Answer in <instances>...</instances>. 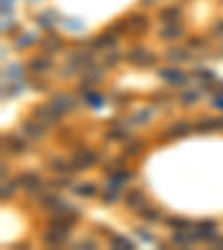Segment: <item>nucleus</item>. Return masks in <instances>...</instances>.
Returning <instances> with one entry per match:
<instances>
[{
    "label": "nucleus",
    "mask_w": 223,
    "mask_h": 250,
    "mask_svg": "<svg viewBox=\"0 0 223 250\" xmlns=\"http://www.w3.org/2000/svg\"><path fill=\"white\" fill-rule=\"evenodd\" d=\"M92 65H96L94 58V49H85V52H72L67 58V65L60 69V76L69 78L74 74H83L85 69H90Z\"/></svg>",
    "instance_id": "obj_1"
},
{
    "label": "nucleus",
    "mask_w": 223,
    "mask_h": 250,
    "mask_svg": "<svg viewBox=\"0 0 223 250\" xmlns=\"http://www.w3.org/2000/svg\"><path fill=\"white\" fill-rule=\"evenodd\" d=\"M72 163H74V170L76 172H87V170H92L94 165L101 163V152L90 150L85 145V148H80V150H76V152H74Z\"/></svg>",
    "instance_id": "obj_2"
},
{
    "label": "nucleus",
    "mask_w": 223,
    "mask_h": 250,
    "mask_svg": "<svg viewBox=\"0 0 223 250\" xmlns=\"http://www.w3.org/2000/svg\"><path fill=\"white\" fill-rule=\"evenodd\" d=\"M32 116L36 118V121H40L43 125H47V128H58L60 121H63V116L56 112V107H54L52 103H43V105H36V107L32 110Z\"/></svg>",
    "instance_id": "obj_3"
},
{
    "label": "nucleus",
    "mask_w": 223,
    "mask_h": 250,
    "mask_svg": "<svg viewBox=\"0 0 223 250\" xmlns=\"http://www.w3.org/2000/svg\"><path fill=\"white\" fill-rule=\"evenodd\" d=\"M16 183L29 194V197H38V194L45 190L43 176L38 174V172H20L18 179H16Z\"/></svg>",
    "instance_id": "obj_4"
},
{
    "label": "nucleus",
    "mask_w": 223,
    "mask_h": 250,
    "mask_svg": "<svg viewBox=\"0 0 223 250\" xmlns=\"http://www.w3.org/2000/svg\"><path fill=\"white\" fill-rule=\"evenodd\" d=\"M125 60H128L130 65H134V67H152V65H156V54H152L149 49L145 47H132L128 54H125Z\"/></svg>",
    "instance_id": "obj_5"
},
{
    "label": "nucleus",
    "mask_w": 223,
    "mask_h": 250,
    "mask_svg": "<svg viewBox=\"0 0 223 250\" xmlns=\"http://www.w3.org/2000/svg\"><path fill=\"white\" fill-rule=\"evenodd\" d=\"M20 134L25 138H29L32 143H40L45 138V134H47V125H43L40 121H36V118H27V121H22L20 125Z\"/></svg>",
    "instance_id": "obj_6"
},
{
    "label": "nucleus",
    "mask_w": 223,
    "mask_h": 250,
    "mask_svg": "<svg viewBox=\"0 0 223 250\" xmlns=\"http://www.w3.org/2000/svg\"><path fill=\"white\" fill-rule=\"evenodd\" d=\"M29 145H32V141L25 138L22 134L20 136H18V134H7V136L2 138V150L14 156H20V154H25V152H29Z\"/></svg>",
    "instance_id": "obj_7"
},
{
    "label": "nucleus",
    "mask_w": 223,
    "mask_h": 250,
    "mask_svg": "<svg viewBox=\"0 0 223 250\" xmlns=\"http://www.w3.org/2000/svg\"><path fill=\"white\" fill-rule=\"evenodd\" d=\"M192 230H194V234H197V239L205 241V244H212V241L219 237V226H217V221H212V219L197 221V224L192 226Z\"/></svg>",
    "instance_id": "obj_8"
},
{
    "label": "nucleus",
    "mask_w": 223,
    "mask_h": 250,
    "mask_svg": "<svg viewBox=\"0 0 223 250\" xmlns=\"http://www.w3.org/2000/svg\"><path fill=\"white\" fill-rule=\"evenodd\" d=\"M69 234H72V230L56 228V226H47L45 232H43V244L49 246V248H58V246H65L69 241Z\"/></svg>",
    "instance_id": "obj_9"
},
{
    "label": "nucleus",
    "mask_w": 223,
    "mask_h": 250,
    "mask_svg": "<svg viewBox=\"0 0 223 250\" xmlns=\"http://www.w3.org/2000/svg\"><path fill=\"white\" fill-rule=\"evenodd\" d=\"M36 199H38V206L43 208L45 212H56V210H60L65 206L63 197L56 190H43Z\"/></svg>",
    "instance_id": "obj_10"
},
{
    "label": "nucleus",
    "mask_w": 223,
    "mask_h": 250,
    "mask_svg": "<svg viewBox=\"0 0 223 250\" xmlns=\"http://www.w3.org/2000/svg\"><path fill=\"white\" fill-rule=\"evenodd\" d=\"M118 38H121V36H118V34H114L110 27H107L103 34H98L96 38H92V40H90V47L94 49V52H101L103 54V52H107V49L116 47Z\"/></svg>",
    "instance_id": "obj_11"
},
{
    "label": "nucleus",
    "mask_w": 223,
    "mask_h": 250,
    "mask_svg": "<svg viewBox=\"0 0 223 250\" xmlns=\"http://www.w3.org/2000/svg\"><path fill=\"white\" fill-rule=\"evenodd\" d=\"M159 76H161V80H165L170 87H186L187 80H190L183 74V69H179V67H161Z\"/></svg>",
    "instance_id": "obj_12"
},
{
    "label": "nucleus",
    "mask_w": 223,
    "mask_h": 250,
    "mask_svg": "<svg viewBox=\"0 0 223 250\" xmlns=\"http://www.w3.org/2000/svg\"><path fill=\"white\" fill-rule=\"evenodd\" d=\"M25 67H27V72H29V74L45 76L47 72H52V69H54V63H52V58H49L47 54H40V56H34V58L27 60Z\"/></svg>",
    "instance_id": "obj_13"
},
{
    "label": "nucleus",
    "mask_w": 223,
    "mask_h": 250,
    "mask_svg": "<svg viewBox=\"0 0 223 250\" xmlns=\"http://www.w3.org/2000/svg\"><path fill=\"white\" fill-rule=\"evenodd\" d=\"M123 203H125L128 210H132V212L136 214L138 210L148 203V199H145V192L141 190V188H132V190H128L125 194H123Z\"/></svg>",
    "instance_id": "obj_14"
},
{
    "label": "nucleus",
    "mask_w": 223,
    "mask_h": 250,
    "mask_svg": "<svg viewBox=\"0 0 223 250\" xmlns=\"http://www.w3.org/2000/svg\"><path fill=\"white\" fill-rule=\"evenodd\" d=\"M45 165L52 174H74L76 172L72 159H63V156H49Z\"/></svg>",
    "instance_id": "obj_15"
},
{
    "label": "nucleus",
    "mask_w": 223,
    "mask_h": 250,
    "mask_svg": "<svg viewBox=\"0 0 223 250\" xmlns=\"http://www.w3.org/2000/svg\"><path fill=\"white\" fill-rule=\"evenodd\" d=\"M192 125L190 121H174V123H170L167 128L163 130V134L161 136L163 138H170V141H174V138H181V136H187V134L192 132Z\"/></svg>",
    "instance_id": "obj_16"
},
{
    "label": "nucleus",
    "mask_w": 223,
    "mask_h": 250,
    "mask_svg": "<svg viewBox=\"0 0 223 250\" xmlns=\"http://www.w3.org/2000/svg\"><path fill=\"white\" fill-rule=\"evenodd\" d=\"M197 234H194V230L186 228V230H172L170 234V244L176 246V248H190L192 244H197Z\"/></svg>",
    "instance_id": "obj_17"
},
{
    "label": "nucleus",
    "mask_w": 223,
    "mask_h": 250,
    "mask_svg": "<svg viewBox=\"0 0 223 250\" xmlns=\"http://www.w3.org/2000/svg\"><path fill=\"white\" fill-rule=\"evenodd\" d=\"M49 103L56 107V112H58L60 116H67L69 112H74L76 110V101L69 94H63V92H60V94H54Z\"/></svg>",
    "instance_id": "obj_18"
},
{
    "label": "nucleus",
    "mask_w": 223,
    "mask_h": 250,
    "mask_svg": "<svg viewBox=\"0 0 223 250\" xmlns=\"http://www.w3.org/2000/svg\"><path fill=\"white\" fill-rule=\"evenodd\" d=\"M63 47H65V40L58 36V34H54V32H47L45 34V38L40 40V49H43V54H47V56L58 54Z\"/></svg>",
    "instance_id": "obj_19"
},
{
    "label": "nucleus",
    "mask_w": 223,
    "mask_h": 250,
    "mask_svg": "<svg viewBox=\"0 0 223 250\" xmlns=\"http://www.w3.org/2000/svg\"><path fill=\"white\" fill-rule=\"evenodd\" d=\"M128 25H130V32H134L136 36H145L149 29V18L145 14H130Z\"/></svg>",
    "instance_id": "obj_20"
},
{
    "label": "nucleus",
    "mask_w": 223,
    "mask_h": 250,
    "mask_svg": "<svg viewBox=\"0 0 223 250\" xmlns=\"http://www.w3.org/2000/svg\"><path fill=\"white\" fill-rule=\"evenodd\" d=\"M183 34H186V27H183V22H170V25H163V27H161L159 38H161V40H170V43H174V40L183 38Z\"/></svg>",
    "instance_id": "obj_21"
},
{
    "label": "nucleus",
    "mask_w": 223,
    "mask_h": 250,
    "mask_svg": "<svg viewBox=\"0 0 223 250\" xmlns=\"http://www.w3.org/2000/svg\"><path fill=\"white\" fill-rule=\"evenodd\" d=\"M128 138H130L128 128H125V125H121V123H116V121H112L110 130H107V134H105L107 143H125Z\"/></svg>",
    "instance_id": "obj_22"
},
{
    "label": "nucleus",
    "mask_w": 223,
    "mask_h": 250,
    "mask_svg": "<svg viewBox=\"0 0 223 250\" xmlns=\"http://www.w3.org/2000/svg\"><path fill=\"white\" fill-rule=\"evenodd\" d=\"M181 18H183V9H181L179 5H167V7H163V9L159 11V20L163 22V25L181 22Z\"/></svg>",
    "instance_id": "obj_23"
},
{
    "label": "nucleus",
    "mask_w": 223,
    "mask_h": 250,
    "mask_svg": "<svg viewBox=\"0 0 223 250\" xmlns=\"http://www.w3.org/2000/svg\"><path fill=\"white\" fill-rule=\"evenodd\" d=\"M136 217L143 219L145 224H159V221H161V210L156 206H149V203H145V206L136 212Z\"/></svg>",
    "instance_id": "obj_24"
},
{
    "label": "nucleus",
    "mask_w": 223,
    "mask_h": 250,
    "mask_svg": "<svg viewBox=\"0 0 223 250\" xmlns=\"http://www.w3.org/2000/svg\"><path fill=\"white\" fill-rule=\"evenodd\" d=\"M132 176H134L132 170H128V168H118V170H114L112 174H107V183H110V186L121 188L123 183H128Z\"/></svg>",
    "instance_id": "obj_25"
},
{
    "label": "nucleus",
    "mask_w": 223,
    "mask_h": 250,
    "mask_svg": "<svg viewBox=\"0 0 223 250\" xmlns=\"http://www.w3.org/2000/svg\"><path fill=\"white\" fill-rule=\"evenodd\" d=\"M98 199H101V203H105V206H112V203H116L118 199H121V188L107 183L105 190L98 192Z\"/></svg>",
    "instance_id": "obj_26"
},
{
    "label": "nucleus",
    "mask_w": 223,
    "mask_h": 250,
    "mask_svg": "<svg viewBox=\"0 0 223 250\" xmlns=\"http://www.w3.org/2000/svg\"><path fill=\"white\" fill-rule=\"evenodd\" d=\"M165 58L170 63H187V60H192V49H179V47L167 49Z\"/></svg>",
    "instance_id": "obj_27"
},
{
    "label": "nucleus",
    "mask_w": 223,
    "mask_h": 250,
    "mask_svg": "<svg viewBox=\"0 0 223 250\" xmlns=\"http://www.w3.org/2000/svg\"><path fill=\"white\" fill-rule=\"evenodd\" d=\"M25 83L32 87L34 92H49V87H52L47 80H45V76H40V74H29L25 78Z\"/></svg>",
    "instance_id": "obj_28"
},
{
    "label": "nucleus",
    "mask_w": 223,
    "mask_h": 250,
    "mask_svg": "<svg viewBox=\"0 0 223 250\" xmlns=\"http://www.w3.org/2000/svg\"><path fill=\"white\" fill-rule=\"evenodd\" d=\"M72 190H74L76 197H83V199H94V197H98V192H101L94 183H80V186H74Z\"/></svg>",
    "instance_id": "obj_29"
},
{
    "label": "nucleus",
    "mask_w": 223,
    "mask_h": 250,
    "mask_svg": "<svg viewBox=\"0 0 223 250\" xmlns=\"http://www.w3.org/2000/svg\"><path fill=\"white\" fill-rule=\"evenodd\" d=\"M118 63H121V52H118L116 47H112V49H107V52H103L101 65H103V67H105V69L116 67Z\"/></svg>",
    "instance_id": "obj_30"
},
{
    "label": "nucleus",
    "mask_w": 223,
    "mask_h": 250,
    "mask_svg": "<svg viewBox=\"0 0 223 250\" xmlns=\"http://www.w3.org/2000/svg\"><path fill=\"white\" fill-rule=\"evenodd\" d=\"M123 145H125V148H123V154L125 156H138L143 152V141H141V138H128Z\"/></svg>",
    "instance_id": "obj_31"
},
{
    "label": "nucleus",
    "mask_w": 223,
    "mask_h": 250,
    "mask_svg": "<svg viewBox=\"0 0 223 250\" xmlns=\"http://www.w3.org/2000/svg\"><path fill=\"white\" fill-rule=\"evenodd\" d=\"M197 101H199V92H194V90H190V87H183V92L179 94V103L183 107H194L197 105Z\"/></svg>",
    "instance_id": "obj_32"
},
{
    "label": "nucleus",
    "mask_w": 223,
    "mask_h": 250,
    "mask_svg": "<svg viewBox=\"0 0 223 250\" xmlns=\"http://www.w3.org/2000/svg\"><path fill=\"white\" fill-rule=\"evenodd\" d=\"M49 186L54 190H67V188H74L72 183V174H54V179H49Z\"/></svg>",
    "instance_id": "obj_33"
},
{
    "label": "nucleus",
    "mask_w": 223,
    "mask_h": 250,
    "mask_svg": "<svg viewBox=\"0 0 223 250\" xmlns=\"http://www.w3.org/2000/svg\"><path fill=\"white\" fill-rule=\"evenodd\" d=\"M165 226H167L170 230H186V228H192L194 224L186 217H167L165 219Z\"/></svg>",
    "instance_id": "obj_34"
},
{
    "label": "nucleus",
    "mask_w": 223,
    "mask_h": 250,
    "mask_svg": "<svg viewBox=\"0 0 223 250\" xmlns=\"http://www.w3.org/2000/svg\"><path fill=\"white\" fill-rule=\"evenodd\" d=\"M110 244L114 246V248H118V250H134L136 248V244H132V241H130L128 237H123V234H112Z\"/></svg>",
    "instance_id": "obj_35"
},
{
    "label": "nucleus",
    "mask_w": 223,
    "mask_h": 250,
    "mask_svg": "<svg viewBox=\"0 0 223 250\" xmlns=\"http://www.w3.org/2000/svg\"><path fill=\"white\" fill-rule=\"evenodd\" d=\"M194 130H197V132H214V130H219L217 128V118H205V116H203V118H199V121L197 123H194Z\"/></svg>",
    "instance_id": "obj_36"
},
{
    "label": "nucleus",
    "mask_w": 223,
    "mask_h": 250,
    "mask_svg": "<svg viewBox=\"0 0 223 250\" xmlns=\"http://www.w3.org/2000/svg\"><path fill=\"white\" fill-rule=\"evenodd\" d=\"M192 76L201 80V85H205V83H214V72H212V69H207V67L192 69Z\"/></svg>",
    "instance_id": "obj_37"
},
{
    "label": "nucleus",
    "mask_w": 223,
    "mask_h": 250,
    "mask_svg": "<svg viewBox=\"0 0 223 250\" xmlns=\"http://www.w3.org/2000/svg\"><path fill=\"white\" fill-rule=\"evenodd\" d=\"M152 107H148V110H141V112L132 114V118H130V125H145V123L152 118Z\"/></svg>",
    "instance_id": "obj_38"
},
{
    "label": "nucleus",
    "mask_w": 223,
    "mask_h": 250,
    "mask_svg": "<svg viewBox=\"0 0 223 250\" xmlns=\"http://www.w3.org/2000/svg\"><path fill=\"white\" fill-rule=\"evenodd\" d=\"M83 101H85L90 107H101L103 96L98 94V90H92V92H87V94H83Z\"/></svg>",
    "instance_id": "obj_39"
},
{
    "label": "nucleus",
    "mask_w": 223,
    "mask_h": 250,
    "mask_svg": "<svg viewBox=\"0 0 223 250\" xmlns=\"http://www.w3.org/2000/svg\"><path fill=\"white\" fill-rule=\"evenodd\" d=\"M36 20H38V25L43 27V29H47V32H54V25H56V18H54V14H40Z\"/></svg>",
    "instance_id": "obj_40"
},
{
    "label": "nucleus",
    "mask_w": 223,
    "mask_h": 250,
    "mask_svg": "<svg viewBox=\"0 0 223 250\" xmlns=\"http://www.w3.org/2000/svg\"><path fill=\"white\" fill-rule=\"evenodd\" d=\"M170 101H172L170 92H154L152 94V103L154 105H170Z\"/></svg>",
    "instance_id": "obj_41"
},
{
    "label": "nucleus",
    "mask_w": 223,
    "mask_h": 250,
    "mask_svg": "<svg viewBox=\"0 0 223 250\" xmlns=\"http://www.w3.org/2000/svg\"><path fill=\"white\" fill-rule=\"evenodd\" d=\"M36 43V36L34 34H25V36H20L16 40V49H25V47H32V45Z\"/></svg>",
    "instance_id": "obj_42"
},
{
    "label": "nucleus",
    "mask_w": 223,
    "mask_h": 250,
    "mask_svg": "<svg viewBox=\"0 0 223 250\" xmlns=\"http://www.w3.org/2000/svg\"><path fill=\"white\" fill-rule=\"evenodd\" d=\"M16 186L18 183H7V181H2V201H7V199H14V192H16Z\"/></svg>",
    "instance_id": "obj_43"
},
{
    "label": "nucleus",
    "mask_w": 223,
    "mask_h": 250,
    "mask_svg": "<svg viewBox=\"0 0 223 250\" xmlns=\"http://www.w3.org/2000/svg\"><path fill=\"white\" fill-rule=\"evenodd\" d=\"M205 38H199V36H192V38H187V49H192V52H194V49H203L205 47Z\"/></svg>",
    "instance_id": "obj_44"
},
{
    "label": "nucleus",
    "mask_w": 223,
    "mask_h": 250,
    "mask_svg": "<svg viewBox=\"0 0 223 250\" xmlns=\"http://www.w3.org/2000/svg\"><path fill=\"white\" fill-rule=\"evenodd\" d=\"M18 92H20V87H18L16 83H5V92H2V96H5V98L9 96L11 98V96H16Z\"/></svg>",
    "instance_id": "obj_45"
},
{
    "label": "nucleus",
    "mask_w": 223,
    "mask_h": 250,
    "mask_svg": "<svg viewBox=\"0 0 223 250\" xmlns=\"http://www.w3.org/2000/svg\"><path fill=\"white\" fill-rule=\"evenodd\" d=\"M210 34H212L214 38H223V18H219V20L214 22V25H212V32H210Z\"/></svg>",
    "instance_id": "obj_46"
},
{
    "label": "nucleus",
    "mask_w": 223,
    "mask_h": 250,
    "mask_svg": "<svg viewBox=\"0 0 223 250\" xmlns=\"http://www.w3.org/2000/svg\"><path fill=\"white\" fill-rule=\"evenodd\" d=\"M136 234H138V237H141V239H143V241H148V244H156V239H154V237H152V234H149V232H145L143 228H136Z\"/></svg>",
    "instance_id": "obj_47"
},
{
    "label": "nucleus",
    "mask_w": 223,
    "mask_h": 250,
    "mask_svg": "<svg viewBox=\"0 0 223 250\" xmlns=\"http://www.w3.org/2000/svg\"><path fill=\"white\" fill-rule=\"evenodd\" d=\"M76 248H98V244L94 239H80L76 241Z\"/></svg>",
    "instance_id": "obj_48"
},
{
    "label": "nucleus",
    "mask_w": 223,
    "mask_h": 250,
    "mask_svg": "<svg viewBox=\"0 0 223 250\" xmlns=\"http://www.w3.org/2000/svg\"><path fill=\"white\" fill-rule=\"evenodd\" d=\"M114 101L125 103V101H130V94H114Z\"/></svg>",
    "instance_id": "obj_49"
},
{
    "label": "nucleus",
    "mask_w": 223,
    "mask_h": 250,
    "mask_svg": "<svg viewBox=\"0 0 223 250\" xmlns=\"http://www.w3.org/2000/svg\"><path fill=\"white\" fill-rule=\"evenodd\" d=\"M212 103H214V107H217V110H223V96H217Z\"/></svg>",
    "instance_id": "obj_50"
},
{
    "label": "nucleus",
    "mask_w": 223,
    "mask_h": 250,
    "mask_svg": "<svg viewBox=\"0 0 223 250\" xmlns=\"http://www.w3.org/2000/svg\"><path fill=\"white\" fill-rule=\"evenodd\" d=\"M212 246L214 248H223V237H217V239L212 241Z\"/></svg>",
    "instance_id": "obj_51"
},
{
    "label": "nucleus",
    "mask_w": 223,
    "mask_h": 250,
    "mask_svg": "<svg viewBox=\"0 0 223 250\" xmlns=\"http://www.w3.org/2000/svg\"><path fill=\"white\" fill-rule=\"evenodd\" d=\"M217 128H219V130H223V116H219V118H217Z\"/></svg>",
    "instance_id": "obj_52"
}]
</instances>
